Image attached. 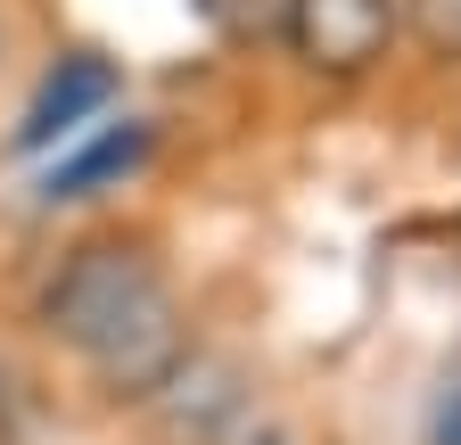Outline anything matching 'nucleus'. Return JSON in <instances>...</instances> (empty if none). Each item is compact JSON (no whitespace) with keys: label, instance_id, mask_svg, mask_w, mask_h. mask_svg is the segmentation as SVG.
Here are the masks:
<instances>
[{"label":"nucleus","instance_id":"2","mask_svg":"<svg viewBox=\"0 0 461 445\" xmlns=\"http://www.w3.org/2000/svg\"><path fill=\"white\" fill-rule=\"evenodd\" d=\"M395 33H403V0H280L288 59L313 67V75H330V83L371 75Z\"/></svg>","mask_w":461,"mask_h":445},{"label":"nucleus","instance_id":"3","mask_svg":"<svg viewBox=\"0 0 461 445\" xmlns=\"http://www.w3.org/2000/svg\"><path fill=\"white\" fill-rule=\"evenodd\" d=\"M124 91L115 83V67L99 59V50H67L50 75H41V91H33V107H25V124H17V149H50V141H75L99 107Z\"/></svg>","mask_w":461,"mask_h":445},{"label":"nucleus","instance_id":"1","mask_svg":"<svg viewBox=\"0 0 461 445\" xmlns=\"http://www.w3.org/2000/svg\"><path fill=\"white\" fill-rule=\"evenodd\" d=\"M41 322L67 339L115 396H157L182 363V313H173L157 264L140 248H115V240H91L58 264V281L41 297Z\"/></svg>","mask_w":461,"mask_h":445},{"label":"nucleus","instance_id":"7","mask_svg":"<svg viewBox=\"0 0 461 445\" xmlns=\"http://www.w3.org/2000/svg\"><path fill=\"white\" fill-rule=\"evenodd\" d=\"M264 445H280V437H264Z\"/></svg>","mask_w":461,"mask_h":445},{"label":"nucleus","instance_id":"5","mask_svg":"<svg viewBox=\"0 0 461 445\" xmlns=\"http://www.w3.org/2000/svg\"><path fill=\"white\" fill-rule=\"evenodd\" d=\"M403 33H412L429 59L461 67V0H403Z\"/></svg>","mask_w":461,"mask_h":445},{"label":"nucleus","instance_id":"4","mask_svg":"<svg viewBox=\"0 0 461 445\" xmlns=\"http://www.w3.org/2000/svg\"><path fill=\"white\" fill-rule=\"evenodd\" d=\"M140 165H149V124H107V132L75 141L67 157L50 165L41 198H99V190H115V182H132Z\"/></svg>","mask_w":461,"mask_h":445},{"label":"nucleus","instance_id":"6","mask_svg":"<svg viewBox=\"0 0 461 445\" xmlns=\"http://www.w3.org/2000/svg\"><path fill=\"white\" fill-rule=\"evenodd\" d=\"M437 445H461V387L437 404Z\"/></svg>","mask_w":461,"mask_h":445}]
</instances>
